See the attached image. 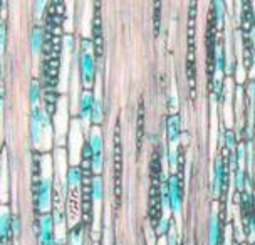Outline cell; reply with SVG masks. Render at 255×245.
<instances>
[{
	"label": "cell",
	"instance_id": "obj_15",
	"mask_svg": "<svg viewBox=\"0 0 255 245\" xmlns=\"http://www.w3.org/2000/svg\"><path fill=\"white\" fill-rule=\"evenodd\" d=\"M84 173L81 170V165H71L69 170H67V176H66V181H67V190L69 192H83V183H84Z\"/></svg>",
	"mask_w": 255,
	"mask_h": 245
},
{
	"label": "cell",
	"instance_id": "obj_18",
	"mask_svg": "<svg viewBox=\"0 0 255 245\" xmlns=\"http://www.w3.org/2000/svg\"><path fill=\"white\" fill-rule=\"evenodd\" d=\"M223 181H225V163L222 158H217L215 168H213V193L215 195H220Z\"/></svg>",
	"mask_w": 255,
	"mask_h": 245
},
{
	"label": "cell",
	"instance_id": "obj_14",
	"mask_svg": "<svg viewBox=\"0 0 255 245\" xmlns=\"http://www.w3.org/2000/svg\"><path fill=\"white\" fill-rule=\"evenodd\" d=\"M8 160L7 151H0V203H8Z\"/></svg>",
	"mask_w": 255,
	"mask_h": 245
},
{
	"label": "cell",
	"instance_id": "obj_6",
	"mask_svg": "<svg viewBox=\"0 0 255 245\" xmlns=\"http://www.w3.org/2000/svg\"><path fill=\"white\" fill-rule=\"evenodd\" d=\"M195 22H197V2L191 0L188 7V59H186V74H188L190 88H193L195 83Z\"/></svg>",
	"mask_w": 255,
	"mask_h": 245
},
{
	"label": "cell",
	"instance_id": "obj_12",
	"mask_svg": "<svg viewBox=\"0 0 255 245\" xmlns=\"http://www.w3.org/2000/svg\"><path fill=\"white\" fill-rule=\"evenodd\" d=\"M168 195H170V210L178 217L183 205V195H181L180 178L176 175H171L168 178Z\"/></svg>",
	"mask_w": 255,
	"mask_h": 245
},
{
	"label": "cell",
	"instance_id": "obj_22",
	"mask_svg": "<svg viewBox=\"0 0 255 245\" xmlns=\"http://www.w3.org/2000/svg\"><path fill=\"white\" fill-rule=\"evenodd\" d=\"M213 15H215L217 27L222 29L225 22V0H213Z\"/></svg>",
	"mask_w": 255,
	"mask_h": 245
},
{
	"label": "cell",
	"instance_id": "obj_3",
	"mask_svg": "<svg viewBox=\"0 0 255 245\" xmlns=\"http://www.w3.org/2000/svg\"><path fill=\"white\" fill-rule=\"evenodd\" d=\"M77 71H79V79L84 89L93 88L96 78V59L94 42L91 39L81 40V47L79 52H77Z\"/></svg>",
	"mask_w": 255,
	"mask_h": 245
},
{
	"label": "cell",
	"instance_id": "obj_27",
	"mask_svg": "<svg viewBox=\"0 0 255 245\" xmlns=\"http://www.w3.org/2000/svg\"><path fill=\"white\" fill-rule=\"evenodd\" d=\"M51 2V0H34V15L40 19L42 17L44 10L47 8V3Z\"/></svg>",
	"mask_w": 255,
	"mask_h": 245
},
{
	"label": "cell",
	"instance_id": "obj_20",
	"mask_svg": "<svg viewBox=\"0 0 255 245\" xmlns=\"http://www.w3.org/2000/svg\"><path fill=\"white\" fill-rule=\"evenodd\" d=\"M86 230L84 225L77 224L76 227L69 229V235H67V245H86Z\"/></svg>",
	"mask_w": 255,
	"mask_h": 245
},
{
	"label": "cell",
	"instance_id": "obj_19",
	"mask_svg": "<svg viewBox=\"0 0 255 245\" xmlns=\"http://www.w3.org/2000/svg\"><path fill=\"white\" fill-rule=\"evenodd\" d=\"M222 237V225L220 219H218L217 212L212 213L210 224H208V245H218Z\"/></svg>",
	"mask_w": 255,
	"mask_h": 245
},
{
	"label": "cell",
	"instance_id": "obj_32",
	"mask_svg": "<svg viewBox=\"0 0 255 245\" xmlns=\"http://www.w3.org/2000/svg\"><path fill=\"white\" fill-rule=\"evenodd\" d=\"M225 144L230 153H235V133L234 131H227L225 134Z\"/></svg>",
	"mask_w": 255,
	"mask_h": 245
},
{
	"label": "cell",
	"instance_id": "obj_24",
	"mask_svg": "<svg viewBox=\"0 0 255 245\" xmlns=\"http://www.w3.org/2000/svg\"><path fill=\"white\" fill-rule=\"evenodd\" d=\"M153 22H154V35H158L159 34V27H161V0H154Z\"/></svg>",
	"mask_w": 255,
	"mask_h": 245
},
{
	"label": "cell",
	"instance_id": "obj_9",
	"mask_svg": "<svg viewBox=\"0 0 255 245\" xmlns=\"http://www.w3.org/2000/svg\"><path fill=\"white\" fill-rule=\"evenodd\" d=\"M37 242L39 245H56V227L51 213H42L37 222Z\"/></svg>",
	"mask_w": 255,
	"mask_h": 245
},
{
	"label": "cell",
	"instance_id": "obj_33",
	"mask_svg": "<svg viewBox=\"0 0 255 245\" xmlns=\"http://www.w3.org/2000/svg\"><path fill=\"white\" fill-rule=\"evenodd\" d=\"M168 163H170V166L175 170L176 168V163H178V153H176L175 148H171L170 151H168Z\"/></svg>",
	"mask_w": 255,
	"mask_h": 245
},
{
	"label": "cell",
	"instance_id": "obj_21",
	"mask_svg": "<svg viewBox=\"0 0 255 245\" xmlns=\"http://www.w3.org/2000/svg\"><path fill=\"white\" fill-rule=\"evenodd\" d=\"M96 96V94H94ZM104 120V104H103V98L96 96L94 101V110H93V116H91V124L99 126Z\"/></svg>",
	"mask_w": 255,
	"mask_h": 245
},
{
	"label": "cell",
	"instance_id": "obj_26",
	"mask_svg": "<svg viewBox=\"0 0 255 245\" xmlns=\"http://www.w3.org/2000/svg\"><path fill=\"white\" fill-rule=\"evenodd\" d=\"M5 44H7V24L3 20H0V57L5 52Z\"/></svg>",
	"mask_w": 255,
	"mask_h": 245
},
{
	"label": "cell",
	"instance_id": "obj_28",
	"mask_svg": "<svg viewBox=\"0 0 255 245\" xmlns=\"http://www.w3.org/2000/svg\"><path fill=\"white\" fill-rule=\"evenodd\" d=\"M215 67L218 72H223L225 69V54H223V49L218 45L217 47V56H215Z\"/></svg>",
	"mask_w": 255,
	"mask_h": 245
},
{
	"label": "cell",
	"instance_id": "obj_29",
	"mask_svg": "<svg viewBox=\"0 0 255 245\" xmlns=\"http://www.w3.org/2000/svg\"><path fill=\"white\" fill-rule=\"evenodd\" d=\"M171 229V222L168 217H161V220H159V224L156 225V230H158V235H166L168 234V230Z\"/></svg>",
	"mask_w": 255,
	"mask_h": 245
},
{
	"label": "cell",
	"instance_id": "obj_1",
	"mask_svg": "<svg viewBox=\"0 0 255 245\" xmlns=\"http://www.w3.org/2000/svg\"><path fill=\"white\" fill-rule=\"evenodd\" d=\"M54 160L51 155L44 153L39 160V178L34 187L35 208L37 212L51 213L54 208Z\"/></svg>",
	"mask_w": 255,
	"mask_h": 245
},
{
	"label": "cell",
	"instance_id": "obj_31",
	"mask_svg": "<svg viewBox=\"0 0 255 245\" xmlns=\"http://www.w3.org/2000/svg\"><path fill=\"white\" fill-rule=\"evenodd\" d=\"M20 230H22V222L19 219V215H13V220H12V235H13V239H19Z\"/></svg>",
	"mask_w": 255,
	"mask_h": 245
},
{
	"label": "cell",
	"instance_id": "obj_17",
	"mask_svg": "<svg viewBox=\"0 0 255 245\" xmlns=\"http://www.w3.org/2000/svg\"><path fill=\"white\" fill-rule=\"evenodd\" d=\"M44 39H45V34H44V29L40 25H34L30 30V51L34 56H39L42 52V47H44Z\"/></svg>",
	"mask_w": 255,
	"mask_h": 245
},
{
	"label": "cell",
	"instance_id": "obj_7",
	"mask_svg": "<svg viewBox=\"0 0 255 245\" xmlns=\"http://www.w3.org/2000/svg\"><path fill=\"white\" fill-rule=\"evenodd\" d=\"M104 200V181L101 175H94L91 180V202H93V240H98L101 205Z\"/></svg>",
	"mask_w": 255,
	"mask_h": 245
},
{
	"label": "cell",
	"instance_id": "obj_11",
	"mask_svg": "<svg viewBox=\"0 0 255 245\" xmlns=\"http://www.w3.org/2000/svg\"><path fill=\"white\" fill-rule=\"evenodd\" d=\"M94 101H96V96L91 89H84L83 93L79 94L77 110H79V120H81V122H83L84 128H88V124H91V116H93Z\"/></svg>",
	"mask_w": 255,
	"mask_h": 245
},
{
	"label": "cell",
	"instance_id": "obj_30",
	"mask_svg": "<svg viewBox=\"0 0 255 245\" xmlns=\"http://www.w3.org/2000/svg\"><path fill=\"white\" fill-rule=\"evenodd\" d=\"M244 181H245V173L242 168H237L235 171V188L239 190V192H242L244 190Z\"/></svg>",
	"mask_w": 255,
	"mask_h": 245
},
{
	"label": "cell",
	"instance_id": "obj_13",
	"mask_svg": "<svg viewBox=\"0 0 255 245\" xmlns=\"http://www.w3.org/2000/svg\"><path fill=\"white\" fill-rule=\"evenodd\" d=\"M13 213L8 203H0V245H7L12 237Z\"/></svg>",
	"mask_w": 255,
	"mask_h": 245
},
{
	"label": "cell",
	"instance_id": "obj_16",
	"mask_svg": "<svg viewBox=\"0 0 255 245\" xmlns=\"http://www.w3.org/2000/svg\"><path fill=\"white\" fill-rule=\"evenodd\" d=\"M166 134H168V141L173 146L178 144L180 136H181V118L178 115H171L166 120Z\"/></svg>",
	"mask_w": 255,
	"mask_h": 245
},
{
	"label": "cell",
	"instance_id": "obj_10",
	"mask_svg": "<svg viewBox=\"0 0 255 245\" xmlns=\"http://www.w3.org/2000/svg\"><path fill=\"white\" fill-rule=\"evenodd\" d=\"M115 146H113V168H115V193H116V202L121 200V168H123V155H121V133L120 126H116L115 133Z\"/></svg>",
	"mask_w": 255,
	"mask_h": 245
},
{
	"label": "cell",
	"instance_id": "obj_5",
	"mask_svg": "<svg viewBox=\"0 0 255 245\" xmlns=\"http://www.w3.org/2000/svg\"><path fill=\"white\" fill-rule=\"evenodd\" d=\"M69 106H67V98H59L56 104V115H54V138H56L57 146H62L66 134L69 133Z\"/></svg>",
	"mask_w": 255,
	"mask_h": 245
},
{
	"label": "cell",
	"instance_id": "obj_8",
	"mask_svg": "<svg viewBox=\"0 0 255 245\" xmlns=\"http://www.w3.org/2000/svg\"><path fill=\"white\" fill-rule=\"evenodd\" d=\"M88 143L91 146V151H93L91 171H93L94 175H101L103 165H104V158H103L104 143H103V133H101V129H99V126H94V128L89 131V141Z\"/></svg>",
	"mask_w": 255,
	"mask_h": 245
},
{
	"label": "cell",
	"instance_id": "obj_23",
	"mask_svg": "<svg viewBox=\"0 0 255 245\" xmlns=\"http://www.w3.org/2000/svg\"><path fill=\"white\" fill-rule=\"evenodd\" d=\"M29 101H30L32 108H39V103H40V84H39V81H30Z\"/></svg>",
	"mask_w": 255,
	"mask_h": 245
},
{
	"label": "cell",
	"instance_id": "obj_4",
	"mask_svg": "<svg viewBox=\"0 0 255 245\" xmlns=\"http://www.w3.org/2000/svg\"><path fill=\"white\" fill-rule=\"evenodd\" d=\"M83 122L77 118V120L71 121L69 133H67V143H69V165H79L81 163V155H83L84 148V131H83Z\"/></svg>",
	"mask_w": 255,
	"mask_h": 245
},
{
	"label": "cell",
	"instance_id": "obj_2",
	"mask_svg": "<svg viewBox=\"0 0 255 245\" xmlns=\"http://www.w3.org/2000/svg\"><path fill=\"white\" fill-rule=\"evenodd\" d=\"M52 121L47 110L32 108L30 111V141L37 151H49L52 148Z\"/></svg>",
	"mask_w": 255,
	"mask_h": 245
},
{
	"label": "cell",
	"instance_id": "obj_25",
	"mask_svg": "<svg viewBox=\"0 0 255 245\" xmlns=\"http://www.w3.org/2000/svg\"><path fill=\"white\" fill-rule=\"evenodd\" d=\"M3 110H5V86L0 79V133L3 128Z\"/></svg>",
	"mask_w": 255,
	"mask_h": 245
}]
</instances>
